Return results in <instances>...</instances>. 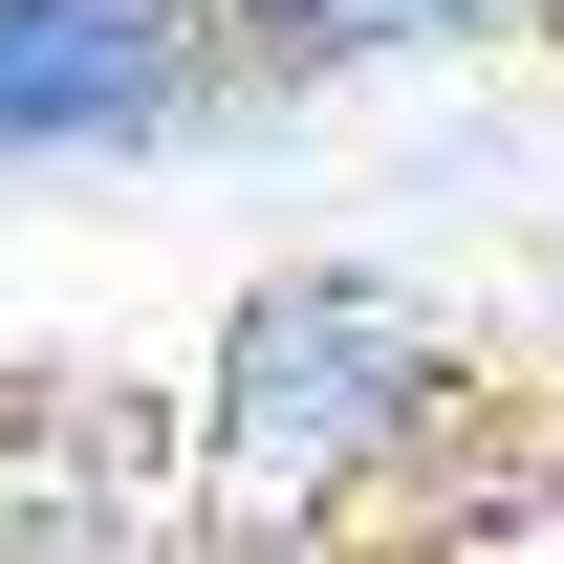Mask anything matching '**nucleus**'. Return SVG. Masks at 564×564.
<instances>
[{"label": "nucleus", "mask_w": 564, "mask_h": 564, "mask_svg": "<svg viewBox=\"0 0 564 564\" xmlns=\"http://www.w3.org/2000/svg\"><path fill=\"white\" fill-rule=\"evenodd\" d=\"M478 456V326L369 239H304L217 304L196 391H174V499L239 543H369L391 499H434Z\"/></svg>", "instance_id": "nucleus-1"}, {"label": "nucleus", "mask_w": 564, "mask_h": 564, "mask_svg": "<svg viewBox=\"0 0 564 564\" xmlns=\"http://www.w3.org/2000/svg\"><path fill=\"white\" fill-rule=\"evenodd\" d=\"M261 131L196 0H0V196H109Z\"/></svg>", "instance_id": "nucleus-2"}, {"label": "nucleus", "mask_w": 564, "mask_h": 564, "mask_svg": "<svg viewBox=\"0 0 564 564\" xmlns=\"http://www.w3.org/2000/svg\"><path fill=\"white\" fill-rule=\"evenodd\" d=\"M239 109H326V87H434V66H521L564 44V0H196Z\"/></svg>", "instance_id": "nucleus-3"}, {"label": "nucleus", "mask_w": 564, "mask_h": 564, "mask_svg": "<svg viewBox=\"0 0 564 564\" xmlns=\"http://www.w3.org/2000/svg\"><path fill=\"white\" fill-rule=\"evenodd\" d=\"M174 499V434L152 413H44V391H0V564H109Z\"/></svg>", "instance_id": "nucleus-4"}, {"label": "nucleus", "mask_w": 564, "mask_h": 564, "mask_svg": "<svg viewBox=\"0 0 564 564\" xmlns=\"http://www.w3.org/2000/svg\"><path fill=\"white\" fill-rule=\"evenodd\" d=\"M521 369H543V413H564V217H543V261H521Z\"/></svg>", "instance_id": "nucleus-5"}]
</instances>
